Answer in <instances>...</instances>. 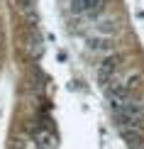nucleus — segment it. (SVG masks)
Instances as JSON below:
<instances>
[{"instance_id":"2","label":"nucleus","mask_w":144,"mask_h":149,"mask_svg":"<svg viewBox=\"0 0 144 149\" xmlns=\"http://www.w3.org/2000/svg\"><path fill=\"white\" fill-rule=\"evenodd\" d=\"M115 71H117V56L103 59V64L98 66V81H100L103 86H110V83H112V76H115Z\"/></svg>"},{"instance_id":"6","label":"nucleus","mask_w":144,"mask_h":149,"mask_svg":"<svg viewBox=\"0 0 144 149\" xmlns=\"http://www.w3.org/2000/svg\"><path fill=\"white\" fill-rule=\"evenodd\" d=\"M37 149H56V137L49 132H37Z\"/></svg>"},{"instance_id":"1","label":"nucleus","mask_w":144,"mask_h":149,"mask_svg":"<svg viewBox=\"0 0 144 149\" xmlns=\"http://www.w3.org/2000/svg\"><path fill=\"white\" fill-rule=\"evenodd\" d=\"M105 3H108V0H73V3H71V10L78 12V15L98 17L100 12L105 10Z\"/></svg>"},{"instance_id":"4","label":"nucleus","mask_w":144,"mask_h":149,"mask_svg":"<svg viewBox=\"0 0 144 149\" xmlns=\"http://www.w3.org/2000/svg\"><path fill=\"white\" fill-rule=\"evenodd\" d=\"M122 137L125 142H127V147L129 149H144V137H142V132H122Z\"/></svg>"},{"instance_id":"3","label":"nucleus","mask_w":144,"mask_h":149,"mask_svg":"<svg viewBox=\"0 0 144 149\" xmlns=\"http://www.w3.org/2000/svg\"><path fill=\"white\" fill-rule=\"evenodd\" d=\"M88 47L93 49V52H100V54H108L112 44H110V37H93V39L88 42Z\"/></svg>"},{"instance_id":"7","label":"nucleus","mask_w":144,"mask_h":149,"mask_svg":"<svg viewBox=\"0 0 144 149\" xmlns=\"http://www.w3.org/2000/svg\"><path fill=\"white\" fill-rule=\"evenodd\" d=\"M139 81H142L139 71H127V76H125L122 86H125V88H127V91H132V88H137V86H139Z\"/></svg>"},{"instance_id":"5","label":"nucleus","mask_w":144,"mask_h":149,"mask_svg":"<svg viewBox=\"0 0 144 149\" xmlns=\"http://www.w3.org/2000/svg\"><path fill=\"white\" fill-rule=\"evenodd\" d=\"M117 29H120V27H117V22H115V20H103V22H98L95 32H98L100 37H112Z\"/></svg>"}]
</instances>
